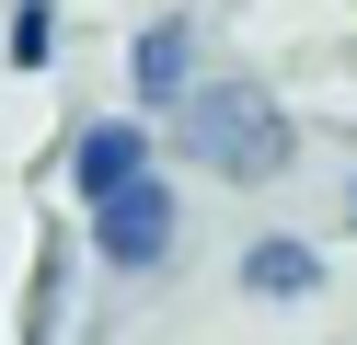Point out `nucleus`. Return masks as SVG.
Returning a JSON list of instances; mask_svg holds the SVG:
<instances>
[{
	"instance_id": "nucleus-1",
	"label": "nucleus",
	"mask_w": 357,
	"mask_h": 345,
	"mask_svg": "<svg viewBox=\"0 0 357 345\" xmlns=\"http://www.w3.org/2000/svg\"><path fill=\"white\" fill-rule=\"evenodd\" d=\"M173 138H185V161H208L219 184L300 173V127H288V104L254 81V69H196L185 104H173Z\"/></svg>"
},
{
	"instance_id": "nucleus-2",
	"label": "nucleus",
	"mask_w": 357,
	"mask_h": 345,
	"mask_svg": "<svg viewBox=\"0 0 357 345\" xmlns=\"http://www.w3.org/2000/svg\"><path fill=\"white\" fill-rule=\"evenodd\" d=\"M173 230H185V207H173L162 173L93 196V253H104V265H127V276H162V265H173Z\"/></svg>"
},
{
	"instance_id": "nucleus-3",
	"label": "nucleus",
	"mask_w": 357,
	"mask_h": 345,
	"mask_svg": "<svg viewBox=\"0 0 357 345\" xmlns=\"http://www.w3.org/2000/svg\"><path fill=\"white\" fill-rule=\"evenodd\" d=\"M196 69H208V46H196L185 12H150L139 35H127V92H139V115H173Z\"/></svg>"
},
{
	"instance_id": "nucleus-4",
	"label": "nucleus",
	"mask_w": 357,
	"mask_h": 345,
	"mask_svg": "<svg viewBox=\"0 0 357 345\" xmlns=\"http://www.w3.org/2000/svg\"><path fill=\"white\" fill-rule=\"evenodd\" d=\"M139 173H162V150H150V115H93V127L70 138V196L93 207V196H116V184H139Z\"/></svg>"
},
{
	"instance_id": "nucleus-5",
	"label": "nucleus",
	"mask_w": 357,
	"mask_h": 345,
	"mask_svg": "<svg viewBox=\"0 0 357 345\" xmlns=\"http://www.w3.org/2000/svg\"><path fill=\"white\" fill-rule=\"evenodd\" d=\"M242 288H254V299H311V288H323V242H300V230H265V242H242Z\"/></svg>"
},
{
	"instance_id": "nucleus-6",
	"label": "nucleus",
	"mask_w": 357,
	"mask_h": 345,
	"mask_svg": "<svg viewBox=\"0 0 357 345\" xmlns=\"http://www.w3.org/2000/svg\"><path fill=\"white\" fill-rule=\"evenodd\" d=\"M58 35H70V12H58V0H12V23H0V58L24 69V81H47V69H58Z\"/></svg>"
},
{
	"instance_id": "nucleus-7",
	"label": "nucleus",
	"mask_w": 357,
	"mask_h": 345,
	"mask_svg": "<svg viewBox=\"0 0 357 345\" xmlns=\"http://www.w3.org/2000/svg\"><path fill=\"white\" fill-rule=\"evenodd\" d=\"M346 230H357V207H346Z\"/></svg>"
}]
</instances>
